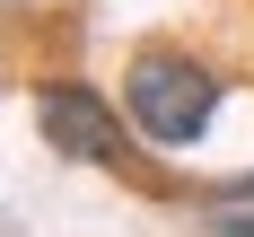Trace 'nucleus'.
<instances>
[{"mask_svg": "<svg viewBox=\"0 0 254 237\" xmlns=\"http://www.w3.org/2000/svg\"><path fill=\"white\" fill-rule=\"evenodd\" d=\"M123 114L158 150H193L219 123V71L176 53V44H149V53H131V71H123Z\"/></svg>", "mask_w": 254, "mask_h": 237, "instance_id": "1", "label": "nucleus"}, {"mask_svg": "<svg viewBox=\"0 0 254 237\" xmlns=\"http://www.w3.org/2000/svg\"><path fill=\"white\" fill-rule=\"evenodd\" d=\"M35 132H44V150H62L70 167L149 176L140 150H131V114H114V97L88 88V79H44V88H35Z\"/></svg>", "mask_w": 254, "mask_h": 237, "instance_id": "2", "label": "nucleus"}, {"mask_svg": "<svg viewBox=\"0 0 254 237\" xmlns=\"http://www.w3.org/2000/svg\"><path fill=\"white\" fill-rule=\"evenodd\" d=\"M210 237H254V202H219L210 211Z\"/></svg>", "mask_w": 254, "mask_h": 237, "instance_id": "3", "label": "nucleus"}, {"mask_svg": "<svg viewBox=\"0 0 254 237\" xmlns=\"http://www.w3.org/2000/svg\"><path fill=\"white\" fill-rule=\"evenodd\" d=\"M219 202H254V167H246V176H228V184H219Z\"/></svg>", "mask_w": 254, "mask_h": 237, "instance_id": "4", "label": "nucleus"}]
</instances>
